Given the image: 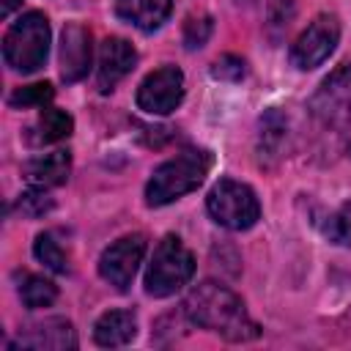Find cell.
<instances>
[{
    "instance_id": "obj_1",
    "label": "cell",
    "mask_w": 351,
    "mask_h": 351,
    "mask_svg": "<svg viewBox=\"0 0 351 351\" xmlns=\"http://www.w3.org/2000/svg\"><path fill=\"white\" fill-rule=\"evenodd\" d=\"M184 313L195 326L208 329L230 343H247L261 335V326L250 318L244 302L230 288L211 280L192 288L184 302Z\"/></svg>"
},
{
    "instance_id": "obj_2",
    "label": "cell",
    "mask_w": 351,
    "mask_h": 351,
    "mask_svg": "<svg viewBox=\"0 0 351 351\" xmlns=\"http://www.w3.org/2000/svg\"><path fill=\"white\" fill-rule=\"evenodd\" d=\"M310 115L326 140L351 156V63L337 66L313 93Z\"/></svg>"
},
{
    "instance_id": "obj_3",
    "label": "cell",
    "mask_w": 351,
    "mask_h": 351,
    "mask_svg": "<svg viewBox=\"0 0 351 351\" xmlns=\"http://www.w3.org/2000/svg\"><path fill=\"white\" fill-rule=\"evenodd\" d=\"M211 170V154L206 148H184L173 159L162 162L145 186L148 206H167L189 192H195Z\"/></svg>"
},
{
    "instance_id": "obj_4",
    "label": "cell",
    "mask_w": 351,
    "mask_h": 351,
    "mask_svg": "<svg viewBox=\"0 0 351 351\" xmlns=\"http://www.w3.org/2000/svg\"><path fill=\"white\" fill-rule=\"evenodd\" d=\"M49 55V22L38 11L22 14L3 36V58L19 74H33Z\"/></svg>"
},
{
    "instance_id": "obj_5",
    "label": "cell",
    "mask_w": 351,
    "mask_h": 351,
    "mask_svg": "<svg viewBox=\"0 0 351 351\" xmlns=\"http://www.w3.org/2000/svg\"><path fill=\"white\" fill-rule=\"evenodd\" d=\"M192 274H195L192 252L186 250V244L178 236L170 233L154 250V258H151L148 271H145V291L156 299L173 296L176 291H181L192 280Z\"/></svg>"
},
{
    "instance_id": "obj_6",
    "label": "cell",
    "mask_w": 351,
    "mask_h": 351,
    "mask_svg": "<svg viewBox=\"0 0 351 351\" xmlns=\"http://www.w3.org/2000/svg\"><path fill=\"white\" fill-rule=\"evenodd\" d=\"M206 208L214 217V222L228 230H247L261 219L258 195L252 192V186L233 178H222L211 186Z\"/></svg>"
},
{
    "instance_id": "obj_7",
    "label": "cell",
    "mask_w": 351,
    "mask_h": 351,
    "mask_svg": "<svg viewBox=\"0 0 351 351\" xmlns=\"http://www.w3.org/2000/svg\"><path fill=\"white\" fill-rule=\"evenodd\" d=\"M340 41V22L335 14H318L293 41L291 47V63L302 71H310L321 66Z\"/></svg>"
},
{
    "instance_id": "obj_8",
    "label": "cell",
    "mask_w": 351,
    "mask_h": 351,
    "mask_svg": "<svg viewBox=\"0 0 351 351\" xmlns=\"http://www.w3.org/2000/svg\"><path fill=\"white\" fill-rule=\"evenodd\" d=\"M145 255V236L143 233H129L112 241L101 258H99V274L104 282H110L115 291H129L140 263Z\"/></svg>"
},
{
    "instance_id": "obj_9",
    "label": "cell",
    "mask_w": 351,
    "mask_h": 351,
    "mask_svg": "<svg viewBox=\"0 0 351 351\" xmlns=\"http://www.w3.org/2000/svg\"><path fill=\"white\" fill-rule=\"evenodd\" d=\"M184 99V74L176 66H162L151 71L137 88V107L151 115L173 112Z\"/></svg>"
},
{
    "instance_id": "obj_10",
    "label": "cell",
    "mask_w": 351,
    "mask_h": 351,
    "mask_svg": "<svg viewBox=\"0 0 351 351\" xmlns=\"http://www.w3.org/2000/svg\"><path fill=\"white\" fill-rule=\"evenodd\" d=\"M137 63V52L126 38H107L99 49V63H96V88L101 93H110Z\"/></svg>"
},
{
    "instance_id": "obj_11",
    "label": "cell",
    "mask_w": 351,
    "mask_h": 351,
    "mask_svg": "<svg viewBox=\"0 0 351 351\" xmlns=\"http://www.w3.org/2000/svg\"><path fill=\"white\" fill-rule=\"evenodd\" d=\"M90 33L80 22L66 25L60 33V77L66 82H80L90 69Z\"/></svg>"
},
{
    "instance_id": "obj_12",
    "label": "cell",
    "mask_w": 351,
    "mask_h": 351,
    "mask_svg": "<svg viewBox=\"0 0 351 351\" xmlns=\"http://www.w3.org/2000/svg\"><path fill=\"white\" fill-rule=\"evenodd\" d=\"M11 348H44V351H66L77 348V335L66 318H47L38 324H30L19 337L11 343Z\"/></svg>"
},
{
    "instance_id": "obj_13",
    "label": "cell",
    "mask_w": 351,
    "mask_h": 351,
    "mask_svg": "<svg viewBox=\"0 0 351 351\" xmlns=\"http://www.w3.org/2000/svg\"><path fill=\"white\" fill-rule=\"evenodd\" d=\"M173 11V0H115V14L143 33L159 30Z\"/></svg>"
},
{
    "instance_id": "obj_14",
    "label": "cell",
    "mask_w": 351,
    "mask_h": 351,
    "mask_svg": "<svg viewBox=\"0 0 351 351\" xmlns=\"http://www.w3.org/2000/svg\"><path fill=\"white\" fill-rule=\"evenodd\" d=\"M137 335V315L132 310H110L93 326V340L101 348H118L132 343Z\"/></svg>"
},
{
    "instance_id": "obj_15",
    "label": "cell",
    "mask_w": 351,
    "mask_h": 351,
    "mask_svg": "<svg viewBox=\"0 0 351 351\" xmlns=\"http://www.w3.org/2000/svg\"><path fill=\"white\" fill-rule=\"evenodd\" d=\"M71 173V154L69 151H52V154H44V156H36L27 162L25 167V176L33 186H60L66 184Z\"/></svg>"
},
{
    "instance_id": "obj_16",
    "label": "cell",
    "mask_w": 351,
    "mask_h": 351,
    "mask_svg": "<svg viewBox=\"0 0 351 351\" xmlns=\"http://www.w3.org/2000/svg\"><path fill=\"white\" fill-rule=\"evenodd\" d=\"M74 129V121L66 110H58V107H41V115L36 121V126L30 129V140L38 143V145H47V143H60L71 134Z\"/></svg>"
},
{
    "instance_id": "obj_17",
    "label": "cell",
    "mask_w": 351,
    "mask_h": 351,
    "mask_svg": "<svg viewBox=\"0 0 351 351\" xmlns=\"http://www.w3.org/2000/svg\"><path fill=\"white\" fill-rule=\"evenodd\" d=\"M19 299L30 310L49 307L58 299V285L52 280H47V277H38V274H22V280H19Z\"/></svg>"
},
{
    "instance_id": "obj_18",
    "label": "cell",
    "mask_w": 351,
    "mask_h": 351,
    "mask_svg": "<svg viewBox=\"0 0 351 351\" xmlns=\"http://www.w3.org/2000/svg\"><path fill=\"white\" fill-rule=\"evenodd\" d=\"M285 132H288L285 118H282L277 110H269V112L261 118V145H258L261 159H263V156H280L277 151H280V143L285 140Z\"/></svg>"
},
{
    "instance_id": "obj_19",
    "label": "cell",
    "mask_w": 351,
    "mask_h": 351,
    "mask_svg": "<svg viewBox=\"0 0 351 351\" xmlns=\"http://www.w3.org/2000/svg\"><path fill=\"white\" fill-rule=\"evenodd\" d=\"M33 255L55 274H66L69 271V258L66 252L60 250V244L55 241L52 233H38L36 241H33Z\"/></svg>"
},
{
    "instance_id": "obj_20",
    "label": "cell",
    "mask_w": 351,
    "mask_h": 351,
    "mask_svg": "<svg viewBox=\"0 0 351 351\" xmlns=\"http://www.w3.org/2000/svg\"><path fill=\"white\" fill-rule=\"evenodd\" d=\"M324 236L332 241V244H340V247H351V200H346L343 206H337L326 222L321 225Z\"/></svg>"
},
{
    "instance_id": "obj_21",
    "label": "cell",
    "mask_w": 351,
    "mask_h": 351,
    "mask_svg": "<svg viewBox=\"0 0 351 351\" xmlns=\"http://www.w3.org/2000/svg\"><path fill=\"white\" fill-rule=\"evenodd\" d=\"M52 96H55V90L49 82H33V85L16 88L8 101H11V107H44L52 101Z\"/></svg>"
},
{
    "instance_id": "obj_22",
    "label": "cell",
    "mask_w": 351,
    "mask_h": 351,
    "mask_svg": "<svg viewBox=\"0 0 351 351\" xmlns=\"http://www.w3.org/2000/svg\"><path fill=\"white\" fill-rule=\"evenodd\" d=\"M214 30V19L208 14H192L184 22V44L186 49H200Z\"/></svg>"
},
{
    "instance_id": "obj_23",
    "label": "cell",
    "mask_w": 351,
    "mask_h": 351,
    "mask_svg": "<svg viewBox=\"0 0 351 351\" xmlns=\"http://www.w3.org/2000/svg\"><path fill=\"white\" fill-rule=\"evenodd\" d=\"M52 208V197L44 192V186H33L25 195H19V211L25 217H41Z\"/></svg>"
},
{
    "instance_id": "obj_24",
    "label": "cell",
    "mask_w": 351,
    "mask_h": 351,
    "mask_svg": "<svg viewBox=\"0 0 351 351\" xmlns=\"http://www.w3.org/2000/svg\"><path fill=\"white\" fill-rule=\"evenodd\" d=\"M211 74L217 80H241L244 77V60L236 55H222L219 60H214Z\"/></svg>"
},
{
    "instance_id": "obj_25",
    "label": "cell",
    "mask_w": 351,
    "mask_h": 351,
    "mask_svg": "<svg viewBox=\"0 0 351 351\" xmlns=\"http://www.w3.org/2000/svg\"><path fill=\"white\" fill-rule=\"evenodd\" d=\"M19 5H22V0H0V16H11V11Z\"/></svg>"
}]
</instances>
